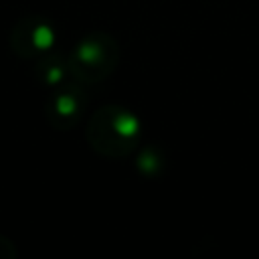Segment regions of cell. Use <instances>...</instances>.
Returning <instances> with one entry per match:
<instances>
[{"label": "cell", "mask_w": 259, "mask_h": 259, "mask_svg": "<svg viewBox=\"0 0 259 259\" xmlns=\"http://www.w3.org/2000/svg\"><path fill=\"white\" fill-rule=\"evenodd\" d=\"M85 138L91 150L105 158L130 156L142 138V123L127 107L101 105L87 121Z\"/></svg>", "instance_id": "1"}, {"label": "cell", "mask_w": 259, "mask_h": 259, "mask_svg": "<svg viewBox=\"0 0 259 259\" xmlns=\"http://www.w3.org/2000/svg\"><path fill=\"white\" fill-rule=\"evenodd\" d=\"M119 57V42L109 32H89L67 55L69 73L83 85L101 83L117 69Z\"/></svg>", "instance_id": "2"}, {"label": "cell", "mask_w": 259, "mask_h": 259, "mask_svg": "<svg viewBox=\"0 0 259 259\" xmlns=\"http://www.w3.org/2000/svg\"><path fill=\"white\" fill-rule=\"evenodd\" d=\"M85 101L87 97L83 91V83H61L57 85V91L47 99L45 115L55 130H69L81 119L85 111Z\"/></svg>", "instance_id": "3"}, {"label": "cell", "mask_w": 259, "mask_h": 259, "mask_svg": "<svg viewBox=\"0 0 259 259\" xmlns=\"http://www.w3.org/2000/svg\"><path fill=\"white\" fill-rule=\"evenodd\" d=\"M55 45V30L42 16H24L10 32V47L20 57L47 53Z\"/></svg>", "instance_id": "4"}, {"label": "cell", "mask_w": 259, "mask_h": 259, "mask_svg": "<svg viewBox=\"0 0 259 259\" xmlns=\"http://www.w3.org/2000/svg\"><path fill=\"white\" fill-rule=\"evenodd\" d=\"M38 79L47 85H61L65 83V77L71 75L69 73V63L67 57L63 55H49L38 63Z\"/></svg>", "instance_id": "5"}, {"label": "cell", "mask_w": 259, "mask_h": 259, "mask_svg": "<svg viewBox=\"0 0 259 259\" xmlns=\"http://www.w3.org/2000/svg\"><path fill=\"white\" fill-rule=\"evenodd\" d=\"M138 166H140V170H142L144 174L154 176V174H158V172L162 170V166H164L162 154H160L156 148H148V150L142 152V156H140V160H138Z\"/></svg>", "instance_id": "6"}]
</instances>
